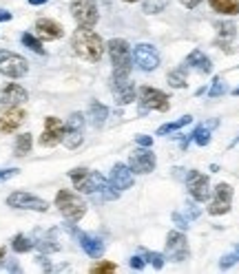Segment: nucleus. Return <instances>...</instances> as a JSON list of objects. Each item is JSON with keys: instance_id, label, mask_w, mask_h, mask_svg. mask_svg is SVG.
<instances>
[{"instance_id": "f257e3e1", "label": "nucleus", "mask_w": 239, "mask_h": 274, "mask_svg": "<svg viewBox=\"0 0 239 274\" xmlns=\"http://www.w3.org/2000/svg\"><path fill=\"white\" fill-rule=\"evenodd\" d=\"M69 177H71L73 188L78 190V192L95 194V197H102V199H118L120 197V190H115L113 186H111V181L104 179L100 172L87 170V168H73V170H69Z\"/></svg>"}, {"instance_id": "f03ea898", "label": "nucleus", "mask_w": 239, "mask_h": 274, "mask_svg": "<svg viewBox=\"0 0 239 274\" xmlns=\"http://www.w3.org/2000/svg\"><path fill=\"white\" fill-rule=\"evenodd\" d=\"M106 49H109L111 62H113V86L118 88L128 82V75L133 71V51L126 40H122V38L109 40Z\"/></svg>"}, {"instance_id": "7ed1b4c3", "label": "nucleus", "mask_w": 239, "mask_h": 274, "mask_svg": "<svg viewBox=\"0 0 239 274\" xmlns=\"http://www.w3.org/2000/svg\"><path fill=\"white\" fill-rule=\"evenodd\" d=\"M71 47H73L75 55L87 62H100L102 55H104V49H106L100 35L93 29H84V27L75 29L73 38H71Z\"/></svg>"}, {"instance_id": "20e7f679", "label": "nucleus", "mask_w": 239, "mask_h": 274, "mask_svg": "<svg viewBox=\"0 0 239 274\" xmlns=\"http://www.w3.org/2000/svg\"><path fill=\"white\" fill-rule=\"evenodd\" d=\"M56 206L69 223H78V221L87 215V203H84L75 192H71V190H66V188L58 190Z\"/></svg>"}, {"instance_id": "39448f33", "label": "nucleus", "mask_w": 239, "mask_h": 274, "mask_svg": "<svg viewBox=\"0 0 239 274\" xmlns=\"http://www.w3.org/2000/svg\"><path fill=\"white\" fill-rule=\"evenodd\" d=\"M137 104H140V117H144L150 110H168L171 106V97L164 91L153 86H140L137 88Z\"/></svg>"}, {"instance_id": "423d86ee", "label": "nucleus", "mask_w": 239, "mask_h": 274, "mask_svg": "<svg viewBox=\"0 0 239 274\" xmlns=\"http://www.w3.org/2000/svg\"><path fill=\"white\" fill-rule=\"evenodd\" d=\"M0 73H2L4 78L20 80L29 73V62L22 55H18V53L0 49Z\"/></svg>"}, {"instance_id": "0eeeda50", "label": "nucleus", "mask_w": 239, "mask_h": 274, "mask_svg": "<svg viewBox=\"0 0 239 274\" xmlns=\"http://www.w3.org/2000/svg\"><path fill=\"white\" fill-rule=\"evenodd\" d=\"M131 51H133V64H135L140 71H144V73H150V71H155L159 66V62H162V57H159V51L153 47V44H149V42L135 44Z\"/></svg>"}, {"instance_id": "6e6552de", "label": "nucleus", "mask_w": 239, "mask_h": 274, "mask_svg": "<svg viewBox=\"0 0 239 274\" xmlns=\"http://www.w3.org/2000/svg\"><path fill=\"white\" fill-rule=\"evenodd\" d=\"M71 16L75 18L78 27L84 29H93L100 20V13H97V2L95 0H73L71 2Z\"/></svg>"}, {"instance_id": "1a4fd4ad", "label": "nucleus", "mask_w": 239, "mask_h": 274, "mask_svg": "<svg viewBox=\"0 0 239 274\" xmlns=\"http://www.w3.org/2000/svg\"><path fill=\"white\" fill-rule=\"evenodd\" d=\"M188 254H190V250H188V241H186L184 232H179V230H171V232L166 234V252H164L166 261L181 263V261L188 259Z\"/></svg>"}, {"instance_id": "9d476101", "label": "nucleus", "mask_w": 239, "mask_h": 274, "mask_svg": "<svg viewBox=\"0 0 239 274\" xmlns=\"http://www.w3.org/2000/svg\"><path fill=\"white\" fill-rule=\"evenodd\" d=\"M230 206H233V186L221 181L212 188V199L210 206H208V215L212 217H221L226 212H230Z\"/></svg>"}, {"instance_id": "9b49d317", "label": "nucleus", "mask_w": 239, "mask_h": 274, "mask_svg": "<svg viewBox=\"0 0 239 274\" xmlns=\"http://www.w3.org/2000/svg\"><path fill=\"white\" fill-rule=\"evenodd\" d=\"M186 188H188V194L195 199V201L204 203L210 199V179H208L204 172L199 170H188L186 172Z\"/></svg>"}, {"instance_id": "f8f14e48", "label": "nucleus", "mask_w": 239, "mask_h": 274, "mask_svg": "<svg viewBox=\"0 0 239 274\" xmlns=\"http://www.w3.org/2000/svg\"><path fill=\"white\" fill-rule=\"evenodd\" d=\"M7 206L18 208V210H35V212H47L49 203L44 199L35 197L31 192H25V190H16L7 197Z\"/></svg>"}, {"instance_id": "ddd939ff", "label": "nucleus", "mask_w": 239, "mask_h": 274, "mask_svg": "<svg viewBox=\"0 0 239 274\" xmlns=\"http://www.w3.org/2000/svg\"><path fill=\"white\" fill-rule=\"evenodd\" d=\"M82 135H84V115L82 113H71L64 122V141L66 148H78L82 144Z\"/></svg>"}, {"instance_id": "4468645a", "label": "nucleus", "mask_w": 239, "mask_h": 274, "mask_svg": "<svg viewBox=\"0 0 239 274\" xmlns=\"http://www.w3.org/2000/svg\"><path fill=\"white\" fill-rule=\"evenodd\" d=\"M155 166H157V157H155L153 150L144 148V146H140V148L128 157V168H131L135 175H146V172L155 170Z\"/></svg>"}, {"instance_id": "2eb2a0df", "label": "nucleus", "mask_w": 239, "mask_h": 274, "mask_svg": "<svg viewBox=\"0 0 239 274\" xmlns=\"http://www.w3.org/2000/svg\"><path fill=\"white\" fill-rule=\"evenodd\" d=\"M62 137H64V122L53 117V115H49L44 119V133L40 135V146L53 148V146H58L62 141Z\"/></svg>"}, {"instance_id": "dca6fc26", "label": "nucleus", "mask_w": 239, "mask_h": 274, "mask_svg": "<svg viewBox=\"0 0 239 274\" xmlns=\"http://www.w3.org/2000/svg\"><path fill=\"white\" fill-rule=\"evenodd\" d=\"M109 181H111V186H113L115 190L122 192V190L133 188V184H135V172H133L126 164H115V166L111 168Z\"/></svg>"}, {"instance_id": "f3484780", "label": "nucleus", "mask_w": 239, "mask_h": 274, "mask_svg": "<svg viewBox=\"0 0 239 274\" xmlns=\"http://www.w3.org/2000/svg\"><path fill=\"white\" fill-rule=\"evenodd\" d=\"M73 230V228H71ZM75 237H78V243L80 247H82L84 252H87L91 259H102V254H104V241H102L100 237H95V234H89V232H80V230H73Z\"/></svg>"}, {"instance_id": "a211bd4d", "label": "nucleus", "mask_w": 239, "mask_h": 274, "mask_svg": "<svg viewBox=\"0 0 239 274\" xmlns=\"http://www.w3.org/2000/svg\"><path fill=\"white\" fill-rule=\"evenodd\" d=\"M27 100H29L27 88H22L20 84H16V82H9L0 88V104L2 106H18Z\"/></svg>"}, {"instance_id": "6ab92c4d", "label": "nucleus", "mask_w": 239, "mask_h": 274, "mask_svg": "<svg viewBox=\"0 0 239 274\" xmlns=\"http://www.w3.org/2000/svg\"><path fill=\"white\" fill-rule=\"evenodd\" d=\"M27 113L18 106H7L4 113H0V133H13L22 126Z\"/></svg>"}, {"instance_id": "aec40b11", "label": "nucleus", "mask_w": 239, "mask_h": 274, "mask_svg": "<svg viewBox=\"0 0 239 274\" xmlns=\"http://www.w3.org/2000/svg\"><path fill=\"white\" fill-rule=\"evenodd\" d=\"M35 33H38L40 40H58L64 35V29H62L60 22L51 20V18H38L35 20Z\"/></svg>"}, {"instance_id": "412c9836", "label": "nucleus", "mask_w": 239, "mask_h": 274, "mask_svg": "<svg viewBox=\"0 0 239 274\" xmlns=\"http://www.w3.org/2000/svg\"><path fill=\"white\" fill-rule=\"evenodd\" d=\"M215 126H217V119H212V122H208V124H199V126L195 128L188 137H184V139H181V144H179L181 150L188 148L190 141H195L197 146H208V144H210V128H215Z\"/></svg>"}, {"instance_id": "4be33fe9", "label": "nucleus", "mask_w": 239, "mask_h": 274, "mask_svg": "<svg viewBox=\"0 0 239 274\" xmlns=\"http://www.w3.org/2000/svg\"><path fill=\"white\" fill-rule=\"evenodd\" d=\"M188 69H195V71H199L202 75H208V73H212V62H210V57L206 55V53L202 51V49H193V51L186 55V62H184Z\"/></svg>"}, {"instance_id": "5701e85b", "label": "nucleus", "mask_w": 239, "mask_h": 274, "mask_svg": "<svg viewBox=\"0 0 239 274\" xmlns=\"http://www.w3.org/2000/svg\"><path fill=\"white\" fill-rule=\"evenodd\" d=\"M235 35H237V27H235V22H221V25H217V40H215V44L228 51V44L233 42Z\"/></svg>"}, {"instance_id": "b1692460", "label": "nucleus", "mask_w": 239, "mask_h": 274, "mask_svg": "<svg viewBox=\"0 0 239 274\" xmlns=\"http://www.w3.org/2000/svg\"><path fill=\"white\" fill-rule=\"evenodd\" d=\"M135 100H137V88H135L133 82H126V84H122V86L115 88V102H118L120 106H126Z\"/></svg>"}, {"instance_id": "393cba45", "label": "nucleus", "mask_w": 239, "mask_h": 274, "mask_svg": "<svg viewBox=\"0 0 239 274\" xmlns=\"http://www.w3.org/2000/svg\"><path fill=\"white\" fill-rule=\"evenodd\" d=\"M106 117H109V109L104 104H100V102H91V106H89V122H91V126L100 128L106 122Z\"/></svg>"}, {"instance_id": "a878e982", "label": "nucleus", "mask_w": 239, "mask_h": 274, "mask_svg": "<svg viewBox=\"0 0 239 274\" xmlns=\"http://www.w3.org/2000/svg\"><path fill=\"white\" fill-rule=\"evenodd\" d=\"M210 9L221 16H237L239 0H210Z\"/></svg>"}, {"instance_id": "bb28decb", "label": "nucleus", "mask_w": 239, "mask_h": 274, "mask_svg": "<svg viewBox=\"0 0 239 274\" xmlns=\"http://www.w3.org/2000/svg\"><path fill=\"white\" fill-rule=\"evenodd\" d=\"M190 122H193V117H190V115H181V117H179V119H175V122L162 124V126L157 128V133H155V135H159V137H168V135H173V133H177L179 128L188 126Z\"/></svg>"}, {"instance_id": "cd10ccee", "label": "nucleus", "mask_w": 239, "mask_h": 274, "mask_svg": "<svg viewBox=\"0 0 239 274\" xmlns=\"http://www.w3.org/2000/svg\"><path fill=\"white\" fill-rule=\"evenodd\" d=\"M168 84H171L173 88H186L188 86V66H177V69H173L171 73H168Z\"/></svg>"}, {"instance_id": "c85d7f7f", "label": "nucleus", "mask_w": 239, "mask_h": 274, "mask_svg": "<svg viewBox=\"0 0 239 274\" xmlns=\"http://www.w3.org/2000/svg\"><path fill=\"white\" fill-rule=\"evenodd\" d=\"M31 146H33V137H31V133H20V135L16 137L13 155H16V157H25L27 153H31Z\"/></svg>"}, {"instance_id": "c756f323", "label": "nucleus", "mask_w": 239, "mask_h": 274, "mask_svg": "<svg viewBox=\"0 0 239 274\" xmlns=\"http://www.w3.org/2000/svg\"><path fill=\"white\" fill-rule=\"evenodd\" d=\"M20 40H22V44H25L29 51L38 53V55H44V53H47V51H44V47H42V40H40L38 35H33V33H29V31H27V33L20 35Z\"/></svg>"}, {"instance_id": "7c9ffc66", "label": "nucleus", "mask_w": 239, "mask_h": 274, "mask_svg": "<svg viewBox=\"0 0 239 274\" xmlns=\"http://www.w3.org/2000/svg\"><path fill=\"white\" fill-rule=\"evenodd\" d=\"M33 246H35V243L31 241L27 234H16V237L11 239V247H13V252H18V254H22V252H29Z\"/></svg>"}, {"instance_id": "2f4dec72", "label": "nucleus", "mask_w": 239, "mask_h": 274, "mask_svg": "<svg viewBox=\"0 0 239 274\" xmlns=\"http://www.w3.org/2000/svg\"><path fill=\"white\" fill-rule=\"evenodd\" d=\"M226 91H228V86H226L224 78H219V75H217V78L212 80V86L208 88V97H210V100H215V97H221V95H224Z\"/></svg>"}, {"instance_id": "473e14b6", "label": "nucleus", "mask_w": 239, "mask_h": 274, "mask_svg": "<svg viewBox=\"0 0 239 274\" xmlns=\"http://www.w3.org/2000/svg\"><path fill=\"white\" fill-rule=\"evenodd\" d=\"M168 4V0H144V4H142V9H144V13H159L164 11Z\"/></svg>"}, {"instance_id": "72a5a7b5", "label": "nucleus", "mask_w": 239, "mask_h": 274, "mask_svg": "<svg viewBox=\"0 0 239 274\" xmlns=\"http://www.w3.org/2000/svg\"><path fill=\"white\" fill-rule=\"evenodd\" d=\"M144 256H146V263H150L155 270H162L164 268V263H166V256L164 254H159V252H149V250H144Z\"/></svg>"}, {"instance_id": "f704fd0d", "label": "nucleus", "mask_w": 239, "mask_h": 274, "mask_svg": "<svg viewBox=\"0 0 239 274\" xmlns=\"http://www.w3.org/2000/svg\"><path fill=\"white\" fill-rule=\"evenodd\" d=\"M118 270V265L113 263V261H97L95 265H91V272L93 274H111V272H115Z\"/></svg>"}, {"instance_id": "c9c22d12", "label": "nucleus", "mask_w": 239, "mask_h": 274, "mask_svg": "<svg viewBox=\"0 0 239 274\" xmlns=\"http://www.w3.org/2000/svg\"><path fill=\"white\" fill-rule=\"evenodd\" d=\"M235 263H239V256H237V252L233 250V252H230V254H224V256H221V261H219V268H221V270H230Z\"/></svg>"}, {"instance_id": "e433bc0d", "label": "nucleus", "mask_w": 239, "mask_h": 274, "mask_svg": "<svg viewBox=\"0 0 239 274\" xmlns=\"http://www.w3.org/2000/svg\"><path fill=\"white\" fill-rule=\"evenodd\" d=\"M181 215H184L188 221H195L199 215H202V208H197L195 203H188V206H186V210L181 212Z\"/></svg>"}, {"instance_id": "4c0bfd02", "label": "nucleus", "mask_w": 239, "mask_h": 274, "mask_svg": "<svg viewBox=\"0 0 239 274\" xmlns=\"http://www.w3.org/2000/svg\"><path fill=\"white\" fill-rule=\"evenodd\" d=\"M173 221L177 223V228H179V230H186V228L190 225V221L186 219V217L181 215V212H173Z\"/></svg>"}, {"instance_id": "58836bf2", "label": "nucleus", "mask_w": 239, "mask_h": 274, "mask_svg": "<svg viewBox=\"0 0 239 274\" xmlns=\"http://www.w3.org/2000/svg\"><path fill=\"white\" fill-rule=\"evenodd\" d=\"M135 144L144 146V148H150V146H153V137L150 135H135Z\"/></svg>"}, {"instance_id": "ea45409f", "label": "nucleus", "mask_w": 239, "mask_h": 274, "mask_svg": "<svg viewBox=\"0 0 239 274\" xmlns=\"http://www.w3.org/2000/svg\"><path fill=\"white\" fill-rule=\"evenodd\" d=\"M16 175H18V168H2V170H0V181H7Z\"/></svg>"}, {"instance_id": "a19ab883", "label": "nucleus", "mask_w": 239, "mask_h": 274, "mask_svg": "<svg viewBox=\"0 0 239 274\" xmlns=\"http://www.w3.org/2000/svg\"><path fill=\"white\" fill-rule=\"evenodd\" d=\"M128 265H131L133 270H144L146 261L142 259V256H131V261H128Z\"/></svg>"}, {"instance_id": "79ce46f5", "label": "nucleus", "mask_w": 239, "mask_h": 274, "mask_svg": "<svg viewBox=\"0 0 239 274\" xmlns=\"http://www.w3.org/2000/svg\"><path fill=\"white\" fill-rule=\"evenodd\" d=\"M179 2L184 4L186 9H195V7H197V4H199V2H202V0H179Z\"/></svg>"}, {"instance_id": "37998d69", "label": "nucleus", "mask_w": 239, "mask_h": 274, "mask_svg": "<svg viewBox=\"0 0 239 274\" xmlns=\"http://www.w3.org/2000/svg\"><path fill=\"white\" fill-rule=\"evenodd\" d=\"M11 20V11H7V9H0V22H9Z\"/></svg>"}, {"instance_id": "c03bdc74", "label": "nucleus", "mask_w": 239, "mask_h": 274, "mask_svg": "<svg viewBox=\"0 0 239 274\" xmlns=\"http://www.w3.org/2000/svg\"><path fill=\"white\" fill-rule=\"evenodd\" d=\"M49 2V0H29V4H33V7H38V4H44Z\"/></svg>"}, {"instance_id": "a18cd8bd", "label": "nucleus", "mask_w": 239, "mask_h": 274, "mask_svg": "<svg viewBox=\"0 0 239 274\" xmlns=\"http://www.w3.org/2000/svg\"><path fill=\"white\" fill-rule=\"evenodd\" d=\"M4 256H7V250H4V247H0V263L4 261Z\"/></svg>"}, {"instance_id": "49530a36", "label": "nucleus", "mask_w": 239, "mask_h": 274, "mask_svg": "<svg viewBox=\"0 0 239 274\" xmlns=\"http://www.w3.org/2000/svg\"><path fill=\"white\" fill-rule=\"evenodd\" d=\"M9 270H11V272H18L20 268H18V263H9Z\"/></svg>"}, {"instance_id": "de8ad7c7", "label": "nucleus", "mask_w": 239, "mask_h": 274, "mask_svg": "<svg viewBox=\"0 0 239 274\" xmlns=\"http://www.w3.org/2000/svg\"><path fill=\"white\" fill-rule=\"evenodd\" d=\"M237 144H239V137H237V139L233 141V144H230V148H233V146H237Z\"/></svg>"}, {"instance_id": "09e8293b", "label": "nucleus", "mask_w": 239, "mask_h": 274, "mask_svg": "<svg viewBox=\"0 0 239 274\" xmlns=\"http://www.w3.org/2000/svg\"><path fill=\"white\" fill-rule=\"evenodd\" d=\"M233 95H239V86H237V88H233Z\"/></svg>"}, {"instance_id": "8fccbe9b", "label": "nucleus", "mask_w": 239, "mask_h": 274, "mask_svg": "<svg viewBox=\"0 0 239 274\" xmlns=\"http://www.w3.org/2000/svg\"><path fill=\"white\" fill-rule=\"evenodd\" d=\"M235 252H237V256H239V243H237V246H235Z\"/></svg>"}, {"instance_id": "3c124183", "label": "nucleus", "mask_w": 239, "mask_h": 274, "mask_svg": "<svg viewBox=\"0 0 239 274\" xmlns=\"http://www.w3.org/2000/svg\"><path fill=\"white\" fill-rule=\"evenodd\" d=\"M124 2H137V0H124Z\"/></svg>"}]
</instances>
